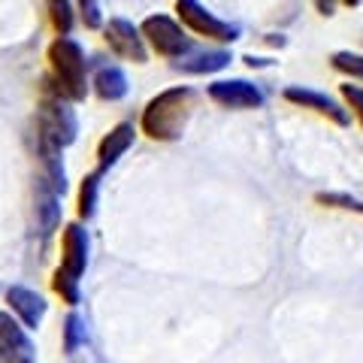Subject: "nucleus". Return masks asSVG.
<instances>
[{"label":"nucleus","instance_id":"1","mask_svg":"<svg viewBox=\"0 0 363 363\" xmlns=\"http://www.w3.org/2000/svg\"><path fill=\"white\" fill-rule=\"evenodd\" d=\"M200 94L191 85H176L161 91L157 97H152L143 109V133L152 136L157 143H173L179 140L188 128V118L194 112Z\"/></svg>","mask_w":363,"mask_h":363},{"label":"nucleus","instance_id":"2","mask_svg":"<svg viewBox=\"0 0 363 363\" xmlns=\"http://www.w3.org/2000/svg\"><path fill=\"white\" fill-rule=\"evenodd\" d=\"M49 67L52 79H45L49 91L45 94L64 97V100H85L88 94V64L85 49L73 37H58L49 45Z\"/></svg>","mask_w":363,"mask_h":363},{"label":"nucleus","instance_id":"3","mask_svg":"<svg viewBox=\"0 0 363 363\" xmlns=\"http://www.w3.org/2000/svg\"><path fill=\"white\" fill-rule=\"evenodd\" d=\"M76 136H79V118L70 100L45 94L37 109V145L64 152L67 145L76 143Z\"/></svg>","mask_w":363,"mask_h":363},{"label":"nucleus","instance_id":"4","mask_svg":"<svg viewBox=\"0 0 363 363\" xmlns=\"http://www.w3.org/2000/svg\"><path fill=\"white\" fill-rule=\"evenodd\" d=\"M143 37L149 40L152 49L161 55V58H173V61H185L191 52H194V40L185 33V28L179 25L176 18L169 16H149L140 25Z\"/></svg>","mask_w":363,"mask_h":363},{"label":"nucleus","instance_id":"5","mask_svg":"<svg viewBox=\"0 0 363 363\" xmlns=\"http://www.w3.org/2000/svg\"><path fill=\"white\" fill-rule=\"evenodd\" d=\"M176 13L191 30L200 33V37H209V40H218V43H236L240 40V25L221 21L218 16H212L203 4H197V0H179Z\"/></svg>","mask_w":363,"mask_h":363},{"label":"nucleus","instance_id":"6","mask_svg":"<svg viewBox=\"0 0 363 363\" xmlns=\"http://www.w3.org/2000/svg\"><path fill=\"white\" fill-rule=\"evenodd\" d=\"M0 360L4 363H37L28 327L13 312H0Z\"/></svg>","mask_w":363,"mask_h":363},{"label":"nucleus","instance_id":"7","mask_svg":"<svg viewBox=\"0 0 363 363\" xmlns=\"http://www.w3.org/2000/svg\"><path fill=\"white\" fill-rule=\"evenodd\" d=\"M209 100H215L224 109H260L264 106V91L248 79H218L206 85Z\"/></svg>","mask_w":363,"mask_h":363},{"label":"nucleus","instance_id":"8","mask_svg":"<svg viewBox=\"0 0 363 363\" xmlns=\"http://www.w3.org/2000/svg\"><path fill=\"white\" fill-rule=\"evenodd\" d=\"M104 40L116 55L136 64L149 61V52H145V37L143 30L128 18H109V25L104 28Z\"/></svg>","mask_w":363,"mask_h":363},{"label":"nucleus","instance_id":"9","mask_svg":"<svg viewBox=\"0 0 363 363\" xmlns=\"http://www.w3.org/2000/svg\"><path fill=\"white\" fill-rule=\"evenodd\" d=\"M285 100H288V104H297L303 109H312V112H318V116L336 121L339 128L351 124V112L342 104H339V100H333L330 94H324V91L303 88V85H288L285 88Z\"/></svg>","mask_w":363,"mask_h":363},{"label":"nucleus","instance_id":"10","mask_svg":"<svg viewBox=\"0 0 363 363\" xmlns=\"http://www.w3.org/2000/svg\"><path fill=\"white\" fill-rule=\"evenodd\" d=\"M61 245H64V255H61V269L67 272V276H73V279H79L85 272V267H88V230L79 221H73V224H67L64 227V240H61Z\"/></svg>","mask_w":363,"mask_h":363},{"label":"nucleus","instance_id":"11","mask_svg":"<svg viewBox=\"0 0 363 363\" xmlns=\"http://www.w3.org/2000/svg\"><path fill=\"white\" fill-rule=\"evenodd\" d=\"M6 303H9V309H13V315L28 327V330H37V327L43 324V318H45V300L40 297L37 291L13 285V288L6 291Z\"/></svg>","mask_w":363,"mask_h":363},{"label":"nucleus","instance_id":"12","mask_svg":"<svg viewBox=\"0 0 363 363\" xmlns=\"http://www.w3.org/2000/svg\"><path fill=\"white\" fill-rule=\"evenodd\" d=\"M133 136H136L133 124L130 121H121V124H116V128H112L104 136V140H100V145H97V169H100V173H106V169L130 149Z\"/></svg>","mask_w":363,"mask_h":363},{"label":"nucleus","instance_id":"13","mask_svg":"<svg viewBox=\"0 0 363 363\" xmlns=\"http://www.w3.org/2000/svg\"><path fill=\"white\" fill-rule=\"evenodd\" d=\"M58 224H61V194H55L40 179L37 182V227L43 236H49L58 230Z\"/></svg>","mask_w":363,"mask_h":363},{"label":"nucleus","instance_id":"14","mask_svg":"<svg viewBox=\"0 0 363 363\" xmlns=\"http://www.w3.org/2000/svg\"><path fill=\"white\" fill-rule=\"evenodd\" d=\"M233 61V55L227 49H212V52H200L194 58H185V61H176L173 67L179 73H191V76H209V73H218L224 70L227 64Z\"/></svg>","mask_w":363,"mask_h":363},{"label":"nucleus","instance_id":"15","mask_svg":"<svg viewBox=\"0 0 363 363\" xmlns=\"http://www.w3.org/2000/svg\"><path fill=\"white\" fill-rule=\"evenodd\" d=\"M94 91H97L100 100H109V104L124 100L128 97V76H124V70L116 64L100 67L97 76H94Z\"/></svg>","mask_w":363,"mask_h":363},{"label":"nucleus","instance_id":"16","mask_svg":"<svg viewBox=\"0 0 363 363\" xmlns=\"http://www.w3.org/2000/svg\"><path fill=\"white\" fill-rule=\"evenodd\" d=\"M100 169H94V173H88L82 179V188H79V218H91L97 209V194H100Z\"/></svg>","mask_w":363,"mask_h":363},{"label":"nucleus","instance_id":"17","mask_svg":"<svg viewBox=\"0 0 363 363\" xmlns=\"http://www.w3.org/2000/svg\"><path fill=\"white\" fill-rule=\"evenodd\" d=\"M330 67L339 70L348 79H360L363 82V55L360 52H351V49H339L330 55Z\"/></svg>","mask_w":363,"mask_h":363},{"label":"nucleus","instance_id":"18","mask_svg":"<svg viewBox=\"0 0 363 363\" xmlns=\"http://www.w3.org/2000/svg\"><path fill=\"white\" fill-rule=\"evenodd\" d=\"M315 203H318V206H330V209L363 215V200L351 197V194H342V191H321V194H315Z\"/></svg>","mask_w":363,"mask_h":363},{"label":"nucleus","instance_id":"19","mask_svg":"<svg viewBox=\"0 0 363 363\" xmlns=\"http://www.w3.org/2000/svg\"><path fill=\"white\" fill-rule=\"evenodd\" d=\"M85 342V321L76 312H70L64 318V351L67 354H76V348Z\"/></svg>","mask_w":363,"mask_h":363},{"label":"nucleus","instance_id":"20","mask_svg":"<svg viewBox=\"0 0 363 363\" xmlns=\"http://www.w3.org/2000/svg\"><path fill=\"white\" fill-rule=\"evenodd\" d=\"M52 288H55V294H58L67 306H79V279L67 276L61 267L55 269V276H52Z\"/></svg>","mask_w":363,"mask_h":363},{"label":"nucleus","instance_id":"21","mask_svg":"<svg viewBox=\"0 0 363 363\" xmlns=\"http://www.w3.org/2000/svg\"><path fill=\"white\" fill-rule=\"evenodd\" d=\"M52 9V25L58 30V37H70L73 30V4H67V0H55L49 4Z\"/></svg>","mask_w":363,"mask_h":363},{"label":"nucleus","instance_id":"22","mask_svg":"<svg viewBox=\"0 0 363 363\" xmlns=\"http://www.w3.org/2000/svg\"><path fill=\"white\" fill-rule=\"evenodd\" d=\"M339 91H342V97H345L348 109L354 112V118L363 124V85H354V82H342V85H339Z\"/></svg>","mask_w":363,"mask_h":363},{"label":"nucleus","instance_id":"23","mask_svg":"<svg viewBox=\"0 0 363 363\" xmlns=\"http://www.w3.org/2000/svg\"><path fill=\"white\" fill-rule=\"evenodd\" d=\"M79 13H82L85 28H91V30H97L100 25H104V16H100V4H97V0H82V4H79Z\"/></svg>","mask_w":363,"mask_h":363},{"label":"nucleus","instance_id":"24","mask_svg":"<svg viewBox=\"0 0 363 363\" xmlns=\"http://www.w3.org/2000/svg\"><path fill=\"white\" fill-rule=\"evenodd\" d=\"M248 67H272V64H276V61H272V58H255V55H245V58H242Z\"/></svg>","mask_w":363,"mask_h":363},{"label":"nucleus","instance_id":"25","mask_svg":"<svg viewBox=\"0 0 363 363\" xmlns=\"http://www.w3.org/2000/svg\"><path fill=\"white\" fill-rule=\"evenodd\" d=\"M318 9H321L324 16H330V9H333V4H318Z\"/></svg>","mask_w":363,"mask_h":363},{"label":"nucleus","instance_id":"26","mask_svg":"<svg viewBox=\"0 0 363 363\" xmlns=\"http://www.w3.org/2000/svg\"><path fill=\"white\" fill-rule=\"evenodd\" d=\"M0 363H4V360H0Z\"/></svg>","mask_w":363,"mask_h":363}]
</instances>
